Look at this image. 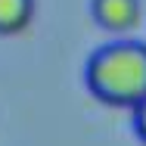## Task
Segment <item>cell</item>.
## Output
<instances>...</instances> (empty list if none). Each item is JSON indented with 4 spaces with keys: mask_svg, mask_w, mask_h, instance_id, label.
I'll return each instance as SVG.
<instances>
[{
    "mask_svg": "<svg viewBox=\"0 0 146 146\" xmlns=\"http://www.w3.org/2000/svg\"><path fill=\"white\" fill-rule=\"evenodd\" d=\"M84 81L93 100L112 109H134L146 100V44L112 40L93 50L84 65Z\"/></svg>",
    "mask_w": 146,
    "mask_h": 146,
    "instance_id": "1",
    "label": "cell"
},
{
    "mask_svg": "<svg viewBox=\"0 0 146 146\" xmlns=\"http://www.w3.org/2000/svg\"><path fill=\"white\" fill-rule=\"evenodd\" d=\"M90 16L109 34H127L140 25L143 6L140 0H90Z\"/></svg>",
    "mask_w": 146,
    "mask_h": 146,
    "instance_id": "2",
    "label": "cell"
},
{
    "mask_svg": "<svg viewBox=\"0 0 146 146\" xmlns=\"http://www.w3.org/2000/svg\"><path fill=\"white\" fill-rule=\"evenodd\" d=\"M34 0H0V37H16L34 22Z\"/></svg>",
    "mask_w": 146,
    "mask_h": 146,
    "instance_id": "3",
    "label": "cell"
},
{
    "mask_svg": "<svg viewBox=\"0 0 146 146\" xmlns=\"http://www.w3.org/2000/svg\"><path fill=\"white\" fill-rule=\"evenodd\" d=\"M131 112H134V131H137L140 143H146V100H140Z\"/></svg>",
    "mask_w": 146,
    "mask_h": 146,
    "instance_id": "4",
    "label": "cell"
}]
</instances>
